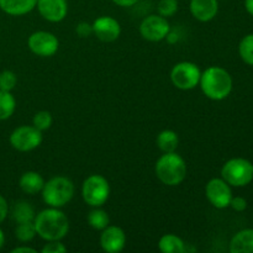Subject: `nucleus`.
<instances>
[{"instance_id": "f257e3e1", "label": "nucleus", "mask_w": 253, "mask_h": 253, "mask_svg": "<svg viewBox=\"0 0 253 253\" xmlns=\"http://www.w3.org/2000/svg\"><path fill=\"white\" fill-rule=\"evenodd\" d=\"M37 235L44 241H61L69 231V221L63 211L58 208L42 210L34 219Z\"/></svg>"}, {"instance_id": "f03ea898", "label": "nucleus", "mask_w": 253, "mask_h": 253, "mask_svg": "<svg viewBox=\"0 0 253 253\" xmlns=\"http://www.w3.org/2000/svg\"><path fill=\"white\" fill-rule=\"evenodd\" d=\"M199 85L207 98L224 100L232 91V78L221 67H209L202 73Z\"/></svg>"}, {"instance_id": "7ed1b4c3", "label": "nucleus", "mask_w": 253, "mask_h": 253, "mask_svg": "<svg viewBox=\"0 0 253 253\" xmlns=\"http://www.w3.org/2000/svg\"><path fill=\"white\" fill-rule=\"evenodd\" d=\"M156 175L168 187L179 185L187 177L185 161L175 152L165 153L158 158L155 166Z\"/></svg>"}, {"instance_id": "20e7f679", "label": "nucleus", "mask_w": 253, "mask_h": 253, "mask_svg": "<svg viewBox=\"0 0 253 253\" xmlns=\"http://www.w3.org/2000/svg\"><path fill=\"white\" fill-rule=\"evenodd\" d=\"M74 195V184L67 177H53L44 182L42 188L43 202L51 208H62L68 204Z\"/></svg>"}, {"instance_id": "39448f33", "label": "nucleus", "mask_w": 253, "mask_h": 253, "mask_svg": "<svg viewBox=\"0 0 253 253\" xmlns=\"http://www.w3.org/2000/svg\"><path fill=\"white\" fill-rule=\"evenodd\" d=\"M221 178L232 187H246L253 179V163L245 158H232L222 166Z\"/></svg>"}, {"instance_id": "423d86ee", "label": "nucleus", "mask_w": 253, "mask_h": 253, "mask_svg": "<svg viewBox=\"0 0 253 253\" xmlns=\"http://www.w3.org/2000/svg\"><path fill=\"white\" fill-rule=\"evenodd\" d=\"M110 195V185L106 178L100 174H91L84 180L82 187V197L84 202L93 208H100L108 202Z\"/></svg>"}, {"instance_id": "0eeeda50", "label": "nucleus", "mask_w": 253, "mask_h": 253, "mask_svg": "<svg viewBox=\"0 0 253 253\" xmlns=\"http://www.w3.org/2000/svg\"><path fill=\"white\" fill-rule=\"evenodd\" d=\"M202 72L193 62H179L170 71V81L180 90H190L199 84Z\"/></svg>"}, {"instance_id": "6e6552de", "label": "nucleus", "mask_w": 253, "mask_h": 253, "mask_svg": "<svg viewBox=\"0 0 253 253\" xmlns=\"http://www.w3.org/2000/svg\"><path fill=\"white\" fill-rule=\"evenodd\" d=\"M42 140V131L32 126H20L15 128L10 135V145L15 150L20 152H29V151L35 150L41 145Z\"/></svg>"}, {"instance_id": "1a4fd4ad", "label": "nucleus", "mask_w": 253, "mask_h": 253, "mask_svg": "<svg viewBox=\"0 0 253 253\" xmlns=\"http://www.w3.org/2000/svg\"><path fill=\"white\" fill-rule=\"evenodd\" d=\"M170 32L169 22L167 19L158 15H148L140 25V34L145 40L151 42H160L167 39Z\"/></svg>"}, {"instance_id": "9d476101", "label": "nucleus", "mask_w": 253, "mask_h": 253, "mask_svg": "<svg viewBox=\"0 0 253 253\" xmlns=\"http://www.w3.org/2000/svg\"><path fill=\"white\" fill-rule=\"evenodd\" d=\"M30 51L40 57H52L59 47V41L48 31H36L27 40Z\"/></svg>"}, {"instance_id": "9b49d317", "label": "nucleus", "mask_w": 253, "mask_h": 253, "mask_svg": "<svg viewBox=\"0 0 253 253\" xmlns=\"http://www.w3.org/2000/svg\"><path fill=\"white\" fill-rule=\"evenodd\" d=\"M205 195L212 207L216 209H225L230 207L232 199V190L230 184L222 178H214L209 180L205 187Z\"/></svg>"}, {"instance_id": "f8f14e48", "label": "nucleus", "mask_w": 253, "mask_h": 253, "mask_svg": "<svg viewBox=\"0 0 253 253\" xmlns=\"http://www.w3.org/2000/svg\"><path fill=\"white\" fill-rule=\"evenodd\" d=\"M93 34L103 42H114L121 34V26L116 19L111 16H100L93 22Z\"/></svg>"}, {"instance_id": "ddd939ff", "label": "nucleus", "mask_w": 253, "mask_h": 253, "mask_svg": "<svg viewBox=\"0 0 253 253\" xmlns=\"http://www.w3.org/2000/svg\"><path fill=\"white\" fill-rule=\"evenodd\" d=\"M36 6L40 15L49 22L62 21L68 12L67 0H37Z\"/></svg>"}, {"instance_id": "4468645a", "label": "nucleus", "mask_w": 253, "mask_h": 253, "mask_svg": "<svg viewBox=\"0 0 253 253\" xmlns=\"http://www.w3.org/2000/svg\"><path fill=\"white\" fill-rule=\"evenodd\" d=\"M126 245V235L119 226H106L100 236L101 249L108 253H118L123 251Z\"/></svg>"}, {"instance_id": "2eb2a0df", "label": "nucleus", "mask_w": 253, "mask_h": 253, "mask_svg": "<svg viewBox=\"0 0 253 253\" xmlns=\"http://www.w3.org/2000/svg\"><path fill=\"white\" fill-rule=\"evenodd\" d=\"M189 9L198 21H211L219 11V0H190Z\"/></svg>"}, {"instance_id": "dca6fc26", "label": "nucleus", "mask_w": 253, "mask_h": 253, "mask_svg": "<svg viewBox=\"0 0 253 253\" xmlns=\"http://www.w3.org/2000/svg\"><path fill=\"white\" fill-rule=\"evenodd\" d=\"M37 0H0V9L11 16H21L36 7Z\"/></svg>"}, {"instance_id": "f3484780", "label": "nucleus", "mask_w": 253, "mask_h": 253, "mask_svg": "<svg viewBox=\"0 0 253 253\" xmlns=\"http://www.w3.org/2000/svg\"><path fill=\"white\" fill-rule=\"evenodd\" d=\"M231 253H253V229L237 232L230 242Z\"/></svg>"}, {"instance_id": "a211bd4d", "label": "nucleus", "mask_w": 253, "mask_h": 253, "mask_svg": "<svg viewBox=\"0 0 253 253\" xmlns=\"http://www.w3.org/2000/svg\"><path fill=\"white\" fill-rule=\"evenodd\" d=\"M20 189L24 193L30 195H35L37 193L42 192V188L44 185V179L40 173L34 172V170H29L25 172L21 175L19 180Z\"/></svg>"}, {"instance_id": "6ab92c4d", "label": "nucleus", "mask_w": 253, "mask_h": 253, "mask_svg": "<svg viewBox=\"0 0 253 253\" xmlns=\"http://www.w3.org/2000/svg\"><path fill=\"white\" fill-rule=\"evenodd\" d=\"M160 251L163 253H183L185 252V244L180 237L173 234L165 235L158 242Z\"/></svg>"}, {"instance_id": "aec40b11", "label": "nucleus", "mask_w": 253, "mask_h": 253, "mask_svg": "<svg viewBox=\"0 0 253 253\" xmlns=\"http://www.w3.org/2000/svg\"><path fill=\"white\" fill-rule=\"evenodd\" d=\"M179 143L178 135L172 130H163L157 136V146L163 153L175 152Z\"/></svg>"}, {"instance_id": "412c9836", "label": "nucleus", "mask_w": 253, "mask_h": 253, "mask_svg": "<svg viewBox=\"0 0 253 253\" xmlns=\"http://www.w3.org/2000/svg\"><path fill=\"white\" fill-rule=\"evenodd\" d=\"M35 210L31 205L27 202H19L14 205L12 209V217L17 224L20 222H27L34 221L35 219Z\"/></svg>"}, {"instance_id": "4be33fe9", "label": "nucleus", "mask_w": 253, "mask_h": 253, "mask_svg": "<svg viewBox=\"0 0 253 253\" xmlns=\"http://www.w3.org/2000/svg\"><path fill=\"white\" fill-rule=\"evenodd\" d=\"M16 100L10 91L0 90V121L6 120L14 114Z\"/></svg>"}, {"instance_id": "5701e85b", "label": "nucleus", "mask_w": 253, "mask_h": 253, "mask_svg": "<svg viewBox=\"0 0 253 253\" xmlns=\"http://www.w3.org/2000/svg\"><path fill=\"white\" fill-rule=\"evenodd\" d=\"M109 222H110V219H109L108 212L99 208H95L88 214V224L94 230L103 231L106 226H109Z\"/></svg>"}, {"instance_id": "b1692460", "label": "nucleus", "mask_w": 253, "mask_h": 253, "mask_svg": "<svg viewBox=\"0 0 253 253\" xmlns=\"http://www.w3.org/2000/svg\"><path fill=\"white\" fill-rule=\"evenodd\" d=\"M36 235L37 232L36 229H35L34 221L20 222V224H17L16 229H15V236L21 242L31 241Z\"/></svg>"}, {"instance_id": "393cba45", "label": "nucleus", "mask_w": 253, "mask_h": 253, "mask_svg": "<svg viewBox=\"0 0 253 253\" xmlns=\"http://www.w3.org/2000/svg\"><path fill=\"white\" fill-rule=\"evenodd\" d=\"M239 53L245 63L253 66V34L247 35L241 40L239 46Z\"/></svg>"}, {"instance_id": "a878e982", "label": "nucleus", "mask_w": 253, "mask_h": 253, "mask_svg": "<svg viewBox=\"0 0 253 253\" xmlns=\"http://www.w3.org/2000/svg\"><path fill=\"white\" fill-rule=\"evenodd\" d=\"M52 123H53V119H52L51 113L46 110H41L36 113L34 119H32V125L39 128L40 131L48 130L52 126Z\"/></svg>"}, {"instance_id": "bb28decb", "label": "nucleus", "mask_w": 253, "mask_h": 253, "mask_svg": "<svg viewBox=\"0 0 253 253\" xmlns=\"http://www.w3.org/2000/svg\"><path fill=\"white\" fill-rule=\"evenodd\" d=\"M157 11L163 17L173 16L178 11V0H160Z\"/></svg>"}, {"instance_id": "cd10ccee", "label": "nucleus", "mask_w": 253, "mask_h": 253, "mask_svg": "<svg viewBox=\"0 0 253 253\" xmlns=\"http://www.w3.org/2000/svg\"><path fill=\"white\" fill-rule=\"evenodd\" d=\"M16 83L17 77L12 71H2L0 73V90L11 91Z\"/></svg>"}, {"instance_id": "c85d7f7f", "label": "nucleus", "mask_w": 253, "mask_h": 253, "mask_svg": "<svg viewBox=\"0 0 253 253\" xmlns=\"http://www.w3.org/2000/svg\"><path fill=\"white\" fill-rule=\"evenodd\" d=\"M67 252V247L61 241H48L42 249V253H64Z\"/></svg>"}, {"instance_id": "c756f323", "label": "nucleus", "mask_w": 253, "mask_h": 253, "mask_svg": "<svg viewBox=\"0 0 253 253\" xmlns=\"http://www.w3.org/2000/svg\"><path fill=\"white\" fill-rule=\"evenodd\" d=\"M76 31L79 37H83L84 39V37H89L90 35H93V26L90 24H88V22H79Z\"/></svg>"}, {"instance_id": "7c9ffc66", "label": "nucleus", "mask_w": 253, "mask_h": 253, "mask_svg": "<svg viewBox=\"0 0 253 253\" xmlns=\"http://www.w3.org/2000/svg\"><path fill=\"white\" fill-rule=\"evenodd\" d=\"M230 207L235 211H244L247 208V200L242 197H232L231 202H230Z\"/></svg>"}, {"instance_id": "2f4dec72", "label": "nucleus", "mask_w": 253, "mask_h": 253, "mask_svg": "<svg viewBox=\"0 0 253 253\" xmlns=\"http://www.w3.org/2000/svg\"><path fill=\"white\" fill-rule=\"evenodd\" d=\"M7 214H9V205H7L6 199L0 195V224L6 219Z\"/></svg>"}, {"instance_id": "473e14b6", "label": "nucleus", "mask_w": 253, "mask_h": 253, "mask_svg": "<svg viewBox=\"0 0 253 253\" xmlns=\"http://www.w3.org/2000/svg\"><path fill=\"white\" fill-rule=\"evenodd\" d=\"M114 4L119 5V6L123 7H128V6H133L135 4H137L138 0H111Z\"/></svg>"}, {"instance_id": "72a5a7b5", "label": "nucleus", "mask_w": 253, "mask_h": 253, "mask_svg": "<svg viewBox=\"0 0 253 253\" xmlns=\"http://www.w3.org/2000/svg\"><path fill=\"white\" fill-rule=\"evenodd\" d=\"M11 253H36V250L31 249V247H16L11 251Z\"/></svg>"}, {"instance_id": "f704fd0d", "label": "nucleus", "mask_w": 253, "mask_h": 253, "mask_svg": "<svg viewBox=\"0 0 253 253\" xmlns=\"http://www.w3.org/2000/svg\"><path fill=\"white\" fill-rule=\"evenodd\" d=\"M245 7L246 11L253 16V0H245Z\"/></svg>"}, {"instance_id": "c9c22d12", "label": "nucleus", "mask_w": 253, "mask_h": 253, "mask_svg": "<svg viewBox=\"0 0 253 253\" xmlns=\"http://www.w3.org/2000/svg\"><path fill=\"white\" fill-rule=\"evenodd\" d=\"M4 244H5V235H4V232H2V230L0 229V250L2 249Z\"/></svg>"}]
</instances>
